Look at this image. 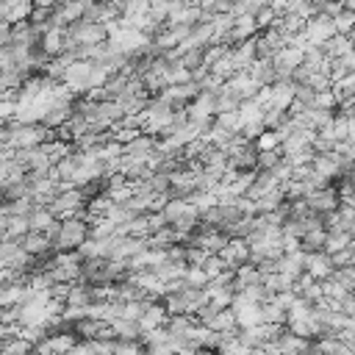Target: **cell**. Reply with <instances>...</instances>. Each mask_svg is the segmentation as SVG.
<instances>
[{
  "label": "cell",
  "mask_w": 355,
  "mask_h": 355,
  "mask_svg": "<svg viewBox=\"0 0 355 355\" xmlns=\"http://www.w3.org/2000/svg\"><path fill=\"white\" fill-rule=\"evenodd\" d=\"M330 280H336V283H338L341 288H347L349 294L355 291V269H352V266H347V269H336Z\"/></svg>",
  "instance_id": "obj_23"
},
{
  "label": "cell",
  "mask_w": 355,
  "mask_h": 355,
  "mask_svg": "<svg viewBox=\"0 0 355 355\" xmlns=\"http://www.w3.org/2000/svg\"><path fill=\"white\" fill-rule=\"evenodd\" d=\"M230 311L236 313V324H239V330H250V327L263 324V311H261V305L247 302V300H244V297H239V294H236V300H233Z\"/></svg>",
  "instance_id": "obj_5"
},
{
  "label": "cell",
  "mask_w": 355,
  "mask_h": 355,
  "mask_svg": "<svg viewBox=\"0 0 355 355\" xmlns=\"http://www.w3.org/2000/svg\"><path fill=\"white\" fill-rule=\"evenodd\" d=\"M116 355H144V347L139 341H116Z\"/></svg>",
  "instance_id": "obj_28"
},
{
  "label": "cell",
  "mask_w": 355,
  "mask_h": 355,
  "mask_svg": "<svg viewBox=\"0 0 355 355\" xmlns=\"http://www.w3.org/2000/svg\"><path fill=\"white\" fill-rule=\"evenodd\" d=\"M352 297H355V291H352Z\"/></svg>",
  "instance_id": "obj_33"
},
{
  "label": "cell",
  "mask_w": 355,
  "mask_h": 355,
  "mask_svg": "<svg viewBox=\"0 0 355 355\" xmlns=\"http://www.w3.org/2000/svg\"><path fill=\"white\" fill-rule=\"evenodd\" d=\"M341 250H349V233H327V244H324V252L327 255H336Z\"/></svg>",
  "instance_id": "obj_20"
},
{
  "label": "cell",
  "mask_w": 355,
  "mask_h": 355,
  "mask_svg": "<svg viewBox=\"0 0 355 355\" xmlns=\"http://www.w3.org/2000/svg\"><path fill=\"white\" fill-rule=\"evenodd\" d=\"M311 108H316V111H330V114H333V108H338V97L333 94V89H327V92H316Z\"/></svg>",
  "instance_id": "obj_17"
},
{
  "label": "cell",
  "mask_w": 355,
  "mask_h": 355,
  "mask_svg": "<svg viewBox=\"0 0 355 355\" xmlns=\"http://www.w3.org/2000/svg\"><path fill=\"white\" fill-rule=\"evenodd\" d=\"M11 28H14V25L0 22V50H3V47H11Z\"/></svg>",
  "instance_id": "obj_30"
},
{
  "label": "cell",
  "mask_w": 355,
  "mask_h": 355,
  "mask_svg": "<svg viewBox=\"0 0 355 355\" xmlns=\"http://www.w3.org/2000/svg\"><path fill=\"white\" fill-rule=\"evenodd\" d=\"M275 355H280V352H275Z\"/></svg>",
  "instance_id": "obj_34"
},
{
  "label": "cell",
  "mask_w": 355,
  "mask_h": 355,
  "mask_svg": "<svg viewBox=\"0 0 355 355\" xmlns=\"http://www.w3.org/2000/svg\"><path fill=\"white\" fill-rule=\"evenodd\" d=\"M6 227H8V216H6L3 211H0V241L6 239Z\"/></svg>",
  "instance_id": "obj_31"
},
{
  "label": "cell",
  "mask_w": 355,
  "mask_h": 355,
  "mask_svg": "<svg viewBox=\"0 0 355 355\" xmlns=\"http://www.w3.org/2000/svg\"><path fill=\"white\" fill-rule=\"evenodd\" d=\"M347 39H349V44H352V50H355V31H352V33H349Z\"/></svg>",
  "instance_id": "obj_32"
},
{
  "label": "cell",
  "mask_w": 355,
  "mask_h": 355,
  "mask_svg": "<svg viewBox=\"0 0 355 355\" xmlns=\"http://www.w3.org/2000/svg\"><path fill=\"white\" fill-rule=\"evenodd\" d=\"M183 280H186L189 288H205L208 286V275L202 272V266H189L186 275H183Z\"/></svg>",
  "instance_id": "obj_22"
},
{
  "label": "cell",
  "mask_w": 355,
  "mask_h": 355,
  "mask_svg": "<svg viewBox=\"0 0 355 355\" xmlns=\"http://www.w3.org/2000/svg\"><path fill=\"white\" fill-rule=\"evenodd\" d=\"M219 258L225 261V266H227L230 272H236L239 266L250 263V247H247V241H244V239H227V244L222 247Z\"/></svg>",
  "instance_id": "obj_7"
},
{
  "label": "cell",
  "mask_w": 355,
  "mask_h": 355,
  "mask_svg": "<svg viewBox=\"0 0 355 355\" xmlns=\"http://www.w3.org/2000/svg\"><path fill=\"white\" fill-rule=\"evenodd\" d=\"M19 324H8V322H0V349L8 344V341H14L17 336H19Z\"/></svg>",
  "instance_id": "obj_27"
},
{
  "label": "cell",
  "mask_w": 355,
  "mask_h": 355,
  "mask_svg": "<svg viewBox=\"0 0 355 355\" xmlns=\"http://www.w3.org/2000/svg\"><path fill=\"white\" fill-rule=\"evenodd\" d=\"M305 272H308L313 280L324 283L327 277H333L336 266H333V261H330L327 252H305Z\"/></svg>",
  "instance_id": "obj_8"
},
{
  "label": "cell",
  "mask_w": 355,
  "mask_h": 355,
  "mask_svg": "<svg viewBox=\"0 0 355 355\" xmlns=\"http://www.w3.org/2000/svg\"><path fill=\"white\" fill-rule=\"evenodd\" d=\"M324 244H327V230L324 227H316V230L305 233L302 241H300L302 252H324Z\"/></svg>",
  "instance_id": "obj_16"
},
{
  "label": "cell",
  "mask_w": 355,
  "mask_h": 355,
  "mask_svg": "<svg viewBox=\"0 0 355 355\" xmlns=\"http://www.w3.org/2000/svg\"><path fill=\"white\" fill-rule=\"evenodd\" d=\"M202 272L208 275V280H214V277H219L222 272H227V266H225V261H222L219 255H208L205 263H202Z\"/></svg>",
  "instance_id": "obj_24"
},
{
  "label": "cell",
  "mask_w": 355,
  "mask_h": 355,
  "mask_svg": "<svg viewBox=\"0 0 355 355\" xmlns=\"http://www.w3.org/2000/svg\"><path fill=\"white\" fill-rule=\"evenodd\" d=\"M205 258H208L205 250H200V247H194V244L186 247V266H202Z\"/></svg>",
  "instance_id": "obj_26"
},
{
  "label": "cell",
  "mask_w": 355,
  "mask_h": 355,
  "mask_svg": "<svg viewBox=\"0 0 355 355\" xmlns=\"http://www.w3.org/2000/svg\"><path fill=\"white\" fill-rule=\"evenodd\" d=\"M255 147H258V153L280 150V136H277V130H263V133L255 139Z\"/></svg>",
  "instance_id": "obj_19"
},
{
  "label": "cell",
  "mask_w": 355,
  "mask_h": 355,
  "mask_svg": "<svg viewBox=\"0 0 355 355\" xmlns=\"http://www.w3.org/2000/svg\"><path fill=\"white\" fill-rule=\"evenodd\" d=\"M330 261L336 269H347V266H352V250H341V252L330 255Z\"/></svg>",
  "instance_id": "obj_29"
},
{
  "label": "cell",
  "mask_w": 355,
  "mask_h": 355,
  "mask_svg": "<svg viewBox=\"0 0 355 355\" xmlns=\"http://www.w3.org/2000/svg\"><path fill=\"white\" fill-rule=\"evenodd\" d=\"M349 50H352V44H349V39L341 36V33H336V36L322 47V53H324L327 61H338V58H344Z\"/></svg>",
  "instance_id": "obj_15"
},
{
  "label": "cell",
  "mask_w": 355,
  "mask_h": 355,
  "mask_svg": "<svg viewBox=\"0 0 355 355\" xmlns=\"http://www.w3.org/2000/svg\"><path fill=\"white\" fill-rule=\"evenodd\" d=\"M333 28H336V33H341V36H349V33L355 31V14L344 8L338 17H333Z\"/></svg>",
  "instance_id": "obj_21"
},
{
  "label": "cell",
  "mask_w": 355,
  "mask_h": 355,
  "mask_svg": "<svg viewBox=\"0 0 355 355\" xmlns=\"http://www.w3.org/2000/svg\"><path fill=\"white\" fill-rule=\"evenodd\" d=\"M247 72H250V78H252L261 89H266V86H275V83H277V69H275L272 58H258Z\"/></svg>",
  "instance_id": "obj_12"
},
{
  "label": "cell",
  "mask_w": 355,
  "mask_h": 355,
  "mask_svg": "<svg viewBox=\"0 0 355 355\" xmlns=\"http://www.w3.org/2000/svg\"><path fill=\"white\" fill-rule=\"evenodd\" d=\"M89 233H92V225H89V216H72V219H64L58 225V233L53 239L55 244V252H78L86 241H89Z\"/></svg>",
  "instance_id": "obj_1"
},
{
  "label": "cell",
  "mask_w": 355,
  "mask_h": 355,
  "mask_svg": "<svg viewBox=\"0 0 355 355\" xmlns=\"http://www.w3.org/2000/svg\"><path fill=\"white\" fill-rule=\"evenodd\" d=\"M86 205H89V197L80 191V189H64L47 208H50V214L58 219V222H64V219H72V216H83L86 214Z\"/></svg>",
  "instance_id": "obj_2"
},
{
  "label": "cell",
  "mask_w": 355,
  "mask_h": 355,
  "mask_svg": "<svg viewBox=\"0 0 355 355\" xmlns=\"http://www.w3.org/2000/svg\"><path fill=\"white\" fill-rule=\"evenodd\" d=\"M183 69H189V72H197V69H205V64H202V50H186V53H180V61H178Z\"/></svg>",
  "instance_id": "obj_18"
},
{
  "label": "cell",
  "mask_w": 355,
  "mask_h": 355,
  "mask_svg": "<svg viewBox=\"0 0 355 355\" xmlns=\"http://www.w3.org/2000/svg\"><path fill=\"white\" fill-rule=\"evenodd\" d=\"M202 327H208V330H214V333H233V330H239V324H236V313L230 311V308H225V311H219L208 324H202Z\"/></svg>",
  "instance_id": "obj_14"
},
{
  "label": "cell",
  "mask_w": 355,
  "mask_h": 355,
  "mask_svg": "<svg viewBox=\"0 0 355 355\" xmlns=\"http://www.w3.org/2000/svg\"><path fill=\"white\" fill-rule=\"evenodd\" d=\"M344 158L333 150V153H324V155H316L313 158V164H311V172L322 180V183H327L330 186V180L333 178H341V172H344Z\"/></svg>",
  "instance_id": "obj_4"
},
{
  "label": "cell",
  "mask_w": 355,
  "mask_h": 355,
  "mask_svg": "<svg viewBox=\"0 0 355 355\" xmlns=\"http://www.w3.org/2000/svg\"><path fill=\"white\" fill-rule=\"evenodd\" d=\"M255 286H263V272L255 263H244L233 272V291L236 294H241L247 288H255Z\"/></svg>",
  "instance_id": "obj_9"
},
{
  "label": "cell",
  "mask_w": 355,
  "mask_h": 355,
  "mask_svg": "<svg viewBox=\"0 0 355 355\" xmlns=\"http://www.w3.org/2000/svg\"><path fill=\"white\" fill-rule=\"evenodd\" d=\"M89 347H92L94 355H116V341L114 338H94V341H89Z\"/></svg>",
  "instance_id": "obj_25"
},
{
  "label": "cell",
  "mask_w": 355,
  "mask_h": 355,
  "mask_svg": "<svg viewBox=\"0 0 355 355\" xmlns=\"http://www.w3.org/2000/svg\"><path fill=\"white\" fill-rule=\"evenodd\" d=\"M222 92L230 94V97H236L239 103H247V100H255V94L261 92V86L250 78V72H239V75H233L230 80H225Z\"/></svg>",
  "instance_id": "obj_6"
},
{
  "label": "cell",
  "mask_w": 355,
  "mask_h": 355,
  "mask_svg": "<svg viewBox=\"0 0 355 355\" xmlns=\"http://www.w3.org/2000/svg\"><path fill=\"white\" fill-rule=\"evenodd\" d=\"M305 202H308L311 214H316V216H322V219L330 216V214H336L338 205H341V200H338V189H336V186L313 189V191L305 197Z\"/></svg>",
  "instance_id": "obj_3"
},
{
  "label": "cell",
  "mask_w": 355,
  "mask_h": 355,
  "mask_svg": "<svg viewBox=\"0 0 355 355\" xmlns=\"http://www.w3.org/2000/svg\"><path fill=\"white\" fill-rule=\"evenodd\" d=\"M39 47H42V53H44L47 58L64 55V47H67V28H50V31L42 36Z\"/></svg>",
  "instance_id": "obj_10"
},
{
  "label": "cell",
  "mask_w": 355,
  "mask_h": 355,
  "mask_svg": "<svg viewBox=\"0 0 355 355\" xmlns=\"http://www.w3.org/2000/svg\"><path fill=\"white\" fill-rule=\"evenodd\" d=\"M108 330H111V338H114V341H139V338H141V327H139V322L114 319V322L108 324Z\"/></svg>",
  "instance_id": "obj_13"
},
{
  "label": "cell",
  "mask_w": 355,
  "mask_h": 355,
  "mask_svg": "<svg viewBox=\"0 0 355 355\" xmlns=\"http://www.w3.org/2000/svg\"><path fill=\"white\" fill-rule=\"evenodd\" d=\"M166 322H169L166 308H164L161 302H150V305H147V311H144V313H141V319H139V327H141V333H150V330L166 327Z\"/></svg>",
  "instance_id": "obj_11"
}]
</instances>
